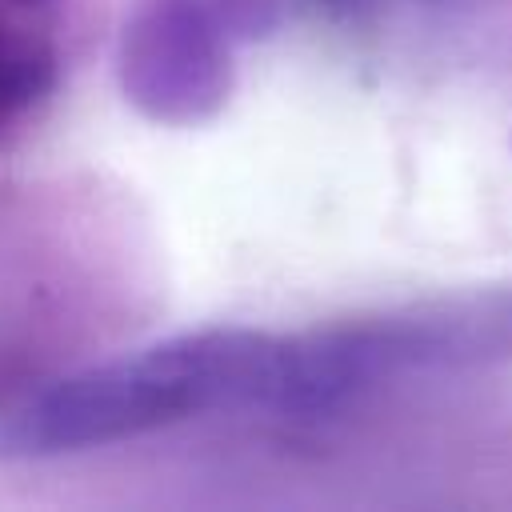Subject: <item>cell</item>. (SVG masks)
I'll return each mask as SVG.
<instances>
[{
	"mask_svg": "<svg viewBox=\"0 0 512 512\" xmlns=\"http://www.w3.org/2000/svg\"><path fill=\"white\" fill-rule=\"evenodd\" d=\"M276 348V332L200 328L72 372L12 412L0 460L92 452L216 408H268Z\"/></svg>",
	"mask_w": 512,
	"mask_h": 512,
	"instance_id": "obj_1",
	"label": "cell"
},
{
	"mask_svg": "<svg viewBox=\"0 0 512 512\" xmlns=\"http://www.w3.org/2000/svg\"><path fill=\"white\" fill-rule=\"evenodd\" d=\"M60 0H0V128L40 104L60 76Z\"/></svg>",
	"mask_w": 512,
	"mask_h": 512,
	"instance_id": "obj_4",
	"label": "cell"
},
{
	"mask_svg": "<svg viewBox=\"0 0 512 512\" xmlns=\"http://www.w3.org/2000/svg\"><path fill=\"white\" fill-rule=\"evenodd\" d=\"M508 360L512 288L440 296L280 336L268 408L320 416L404 376L472 372Z\"/></svg>",
	"mask_w": 512,
	"mask_h": 512,
	"instance_id": "obj_2",
	"label": "cell"
},
{
	"mask_svg": "<svg viewBox=\"0 0 512 512\" xmlns=\"http://www.w3.org/2000/svg\"><path fill=\"white\" fill-rule=\"evenodd\" d=\"M232 40L216 0H144L120 36V88L152 120H200L232 88Z\"/></svg>",
	"mask_w": 512,
	"mask_h": 512,
	"instance_id": "obj_3",
	"label": "cell"
}]
</instances>
